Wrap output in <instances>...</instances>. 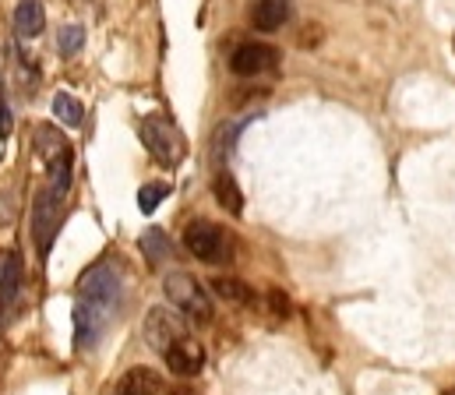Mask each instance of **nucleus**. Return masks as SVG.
<instances>
[{
  "label": "nucleus",
  "mask_w": 455,
  "mask_h": 395,
  "mask_svg": "<svg viewBox=\"0 0 455 395\" xmlns=\"http://www.w3.org/2000/svg\"><path fill=\"white\" fill-rule=\"evenodd\" d=\"M120 307V275L110 262H96L78 282V304H75V339L78 350H92L103 332L114 325Z\"/></svg>",
  "instance_id": "1"
},
{
  "label": "nucleus",
  "mask_w": 455,
  "mask_h": 395,
  "mask_svg": "<svg viewBox=\"0 0 455 395\" xmlns=\"http://www.w3.org/2000/svg\"><path fill=\"white\" fill-rule=\"evenodd\" d=\"M163 293H166V300H170V307H177L188 321H195V325H209L212 321V296H209V289L195 279V275H188V272H170L166 279H163Z\"/></svg>",
  "instance_id": "2"
},
{
  "label": "nucleus",
  "mask_w": 455,
  "mask_h": 395,
  "mask_svg": "<svg viewBox=\"0 0 455 395\" xmlns=\"http://www.w3.org/2000/svg\"><path fill=\"white\" fill-rule=\"evenodd\" d=\"M138 131H141V141H145V148L152 152L156 162L177 166V162L184 159V134L177 131L173 121H166V117H159V114H148V117H141Z\"/></svg>",
  "instance_id": "3"
},
{
  "label": "nucleus",
  "mask_w": 455,
  "mask_h": 395,
  "mask_svg": "<svg viewBox=\"0 0 455 395\" xmlns=\"http://www.w3.org/2000/svg\"><path fill=\"white\" fill-rule=\"evenodd\" d=\"M191 332H188V318L173 307H152L148 314H145V343L156 350V353H166L173 343H180V339H188Z\"/></svg>",
  "instance_id": "4"
},
{
  "label": "nucleus",
  "mask_w": 455,
  "mask_h": 395,
  "mask_svg": "<svg viewBox=\"0 0 455 395\" xmlns=\"http://www.w3.org/2000/svg\"><path fill=\"white\" fill-rule=\"evenodd\" d=\"M184 248L198 258V262H227L229 258V237L209 219H195L188 230H184Z\"/></svg>",
  "instance_id": "5"
},
{
  "label": "nucleus",
  "mask_w": 455,
  "mask_h": 395,
  "mask_svg": "<svg viewBox=\"0 0 455 395\" xmlns=\"http://www.w3.org/2000/svg\"><path fill=\"white\" fill-rule=\"evenodd\" d=\"M57 216H60V194L53 187L50 191H39L36 201H32V237H36L39 258L50 255V244L57 237Z\"/></svg>",
  "instance_id": "6"
},
{
  "label": "nucleus",
  "mask_w": 455,
  "mask_h": 395,
  "mask_svg": "<svg viewBox=\"0 0 455 395\" xmlns=\"http://www.w3.org/2000/svg\"><path fill=\"white\" fill-rule=\"evenodd\" d=\"M275 64H279V50L268 46V43H243V46H236L233 57H229V67H233V75H240V78L265 75V71H272Z\"/></svg>",
  "instance_id": "7"
},
{
  "label": "nucleus",
  "mask_w": 455,
  "mask_h": 395,
  "mask_svg": "<svg viewBox=\"0 0 455 395\" xmlns=\"http://www.w3.org/2000/svg\"><path fill=\"white\" fill-rule=\"evenodd\" d=\"M163 357V364L173 371V375H180V378H195L202 367H205V350H202V343L198 339H180V343H173L166 353H159Z\"/></svg>",
  "instance_id": "8"
},
{
  "label": "nucleus",
  "mask_w": 455,
  "mask_h": 395,
  "mask_svg": "<svg viewBox=\"0 0 455 395\" xmlns=\"http://www.w3.org/2000/svg\"><path fill=\"white\" fill-rule=\"evenodd\" d=\"M116 395H166V385L152 367H131L116 382Z\"/></svg>",
  "instance_id": "9"
},
{
  "label": "nucleus",
  "mask_w": 455,
  "mask_h": 395,
  "mask_svg": "<svg viewBox=\"0 0 455 395\" xmlns=\"http://www.w3.org/2000/svg\"><path fill=\"white\" fill-rule=\"evenodd\" d=\"M212 293L220 300H227V304H236V307H254V300H258L254 289L236 275H216L212 279Z\"/></svg>",
  "instance_id": "10"
},
{
  "label": "nucleus",
  "mask_w": 455,
  "mask_h": 395,
  "mask_svg": "<svg viewBox=\"0 0 455 395\" xmlns=\"http://www.w3.org/2000/svg\"><path fill=\"white\" fill-rule=\"evenodd\" d=\"M14 28L21 39H36L43 28H46V11L39 0H21L18 11H14Z\"/></svg>",
  "instance_id": "11"
},
{
  "label": "nucleus",
  "mask_w": 455,
  "mask_h": 395,
  "mask_svg": "<svg viewBox=\"0 0 455 395\" xmlns=\"http://www.w3.org/2000/svg\"><path fill=\"white\" fill-rule=\"evenodd\" d=\"M286 18H290V4H286V0H258L254 11H251L254 28H261V32H275V28H283Z\"/></svg>",
  "instance_id": "12"
},
{
  "label": "nucleus",
  "mask_w": 455,
  "mask_h": 395,
  "mask_svg": "<svg viewBox=\"0 0 455 395\" xmlns=\"http://www.w3.org/2000/svg\"><path fill=\"white\" fill-rule=\"evenodd\" d=\"M21 289V255L0 251V304H11Z\"/></svg>",
  "instance_id": "13"
},
{
  "label": "nucleus",
  "mask_w": 455,
  "mask_h": 395,
  "mask_svg": "<svg viewBox=\"0 0 455 395\" xmlns=\"http://www.w3.org/2000/svg\"><path fill=\"white\" fill-rule=\"evenodd\" d=\"M212 194H216V201L227 209L229 216H240L243 212V194H240V187H236V180L229 173H220L212 180Z\"/></svg>",
  "instance_id": "14"
},
{
  "label": "nucleus",
  "mask_w": 455,
  "mask_h": 395,
  "mask_svg": "<svg viewBox=\"0 0 455 395\" xmlns=\"http://www.w3.org/2000/svg\"><path fill=\"white\" fill-rule=\"evenodd\" d=\"M53 117H57L60 124H68V128H82L85 110H82V103H78L71 92H57V96H53Z\"/></svg>",
  "instance_id": "15"
},
{
  "label": "nucleus",
  "mask_w": 455,
  "mask_h": 395,
  "mask_svg": "<svg viewBox=\"0 0 455 395\" xmlns=\"http://www.w3.org/2000/svg\"><path fill=\"white\" fill-rule=\"evenodd\" d=\"M138 244H141V255L148 258V265H163L166 258H170V237H166L163 230H156V226L145 230Z\"/></svg>",
  "instance_id": "16"
},
{
  "label": "nucleus",
  "mask_w": 455,
  "mask_h": 395,
  "mask_svg": "<svg viewBox=\"0 0 455 395\" xmlns=\"http://www.w3.org/2000/svg\"><path fill=\"white\" fill-rule=\"evenodd\" d=\"M36 148H39V155L50 162V159H57L60 152H68V141H64V134L57 131V128L43 124V128H36Z\"/></svg>",
  "instance_id": "17"
},
{
  "label": "nucleus",
  "mask_w": 455,
  "mask_h": 395,
  "mask_svg": "<svg viewBox=\"0 0 455 395\" xmlns=\"http://www.w3.org/2000/svg\"><path fill=\"white\" fill-rule=\"evenodd\" d=\"M50 177H53V191L64 194L71 187V148L60 152L57 159H50Z\"/></svg>",
  "instance_id": "18"
},
{
  "label": "nucleus",
  "mask_w": 455,
  "mask_h": 395,
  "mask_svg": "<svg viewBox=\"0 0 455 395\" xmlns=\"http://www.w3.org/2000/svg\"><path fill=\"white\" fill-rule=\"evenodd\" d=\"M170 194V187L166 184H145L141 191H138V209L148 216V212H156L159 209V201Z\"/></svg>",
  "instance_id": "19"
},
{
  "label": "nucleus",
  "mask_w": 455,
  "mask_h": 395,
  "mask_svg": "<svg viewBox=\"0 0 455 395\" xmlns=\"http://www.w3.org/2000/svg\"><path fill=\"white\" fill-rule=\"evenodd\" d=\"M82 43H85V28L82 25H68V28H60V39H57V46H60V53H78L82 50Z\"/></svg>",
  "instance_id": "20"
},
{
  "label": "nucleus",
  "mask_w": 455,
  "mask_h": 395,
  "mask_svg": "<svg viewBox=\"0 0 455 395\" xmlns=\"http://www.w3.org/2000/svg\"><path fill=\"white\" fill-rule=\"evenodd\" d=\"M268 307H272V314H279V318H290V311H293L290 296H283L279 289H272V293H268Z\"/></svg>",
  "instance_id": "21"
},
{
  "label": "nucleus",
  "mask_w": 455,
  "mask_h": 395,
  "mask_svg": "<svg viewBox=\"0 0 455 395\" xmlns=\"http://www.w3.org/2000/svg\"><path fill=\"white\" fill-rule=\"evenodd\" d=\"M11 134V110H7V96H4V85H0V138Z\"/></svg>",
  "instance_id": "22"
},
{
  "label": "nucleus",
  "mask_w": 455,
  "mask_h": 395,
  "mask_svg": "<svg viewBox=\"0 0 455 395\" xmlns=\"http://www.w3.org/2000/svg\"><path fill=\"white\" fill-rule=\"evenodd\" d=\"M170 395H191V392H188V389H180V392H170Z\"/></svg>",
  "instance_id": "23"
}]
</instances>
